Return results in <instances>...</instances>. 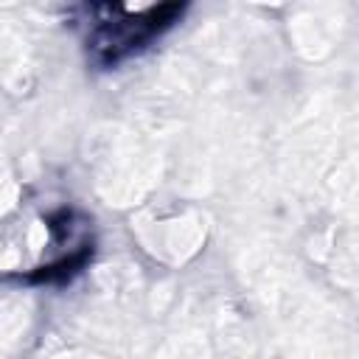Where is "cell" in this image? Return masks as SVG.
Wrapping results in <instances>:
<instances>
[{"label": "cell", "mask_w": 359, "mask_h": 359, "mask_svg": "<svg viewBox=\"0 0 359 359\" xmlns=\"http://www.w3.org/2000/svg\"><path fill=\"white\" fill-rule=\"evenodd\" d=\"M90 252L87 219L70 208L28 213L6 222L0 238V275L17 272L31 278L65 275Z\"/></svg>", "instance_id": "cell-1"}, {"label": "cell", "mask_w": 359, "mask_h": 359, "mask_svg": "<svg viewBox=\"0 0 359 359\" xmlns=\"http://www.w3.org/2000/svg\"><path fill=\"white\" fill-rule=\"evenodd\" d=\"M84 45L101 65H115L149 42H154L165 28L177 22L182 6H146L132 8L121 3L84 6Z\"/></svg>", "instance_id": "cell-2"}]
</instances>
